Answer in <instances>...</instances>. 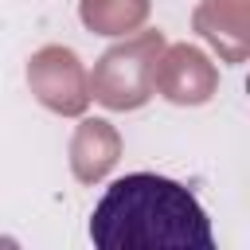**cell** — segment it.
I'll return each mask as SVG.
<instances>
[{
  "instance_id": "1",
  "label": "cell",
  "mask_w": 250,
  "mask_h": 250,
  "mask_svg": "<svg viewBox=\"0 0 250 250\" xmlns=\"http://www.w3.org/2000/svg\"><path fill=\"white\" fill-rule=\"evenodd\" d=\"M102 250H215L211 219L191 188L156 172H129L105 184L90 215Z\"/></svg>"
}]
</instances>
